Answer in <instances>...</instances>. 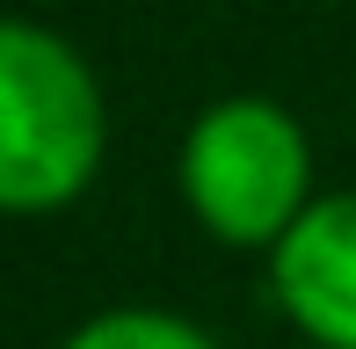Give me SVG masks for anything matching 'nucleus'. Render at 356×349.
I'll return each mask as SVG.
<instances>
[{"mask_svg":"<svg viewBox=\"0 0 356 349\" xmlns=\"http://www.w3.org/2000/svg\"><path fill=\"white\" fill-rule=\"evenodd\" d=\"M102 168V95L95 73L37 22L0 29V197L51 211Z\"/></svg>","mask_w":356,"mask_h":349,"instance_id":"f257e3e1","label":"nucleus"},{"mask_svg":"<svg viewBox=\"0 0 356 349\" xmlns=\"http://www.w3.org/2000/svg\"><path fill=\"white\" fill-rule=\"evenodd\" d=\"M66 349H211V342L189 320H175V313H102Z\"/></svg>","mask_w":356,"mask_h":349,"instance_id":"20e7f679","label":"nucleus"},{"mask_svg":"<svg viewBox=\"0 0 356 349\" xmlns=\"http://www.w3.org/2000/svg\"><path fill=\"white\" fill-rule=\"evenodd\" d=\"M305 131L291 109L262 95H233L197 117L182 146V189L197 218L233 247H277L313 204H305Z\"/></svg>","mask_w":356,"mask_h":349,"instance_id":"f03ea898","label":"nucleus"},{"mask_svg":"<svg viewBox=\"0 0 356 349\" xmlns=\"http://www.w3.org/2000/svg\"><path fill=\"white\" fill-rule=\"evenodd\" d=\"M277 298L320 349H356V197H327L277 241Z\"/></svg>","mask_w":356,"mask_h":349,"instance_id":"7ed1b4c3","label":"nucleus"}]
</instances>
